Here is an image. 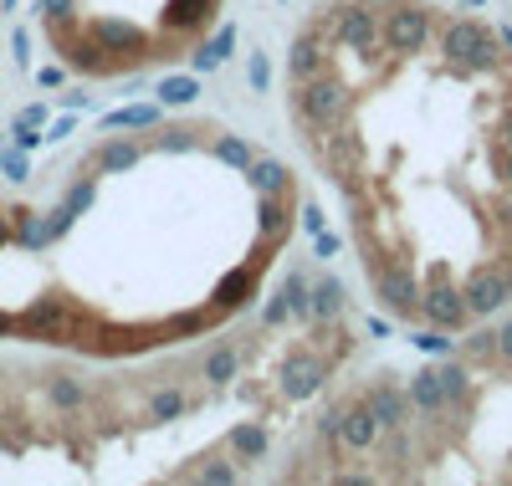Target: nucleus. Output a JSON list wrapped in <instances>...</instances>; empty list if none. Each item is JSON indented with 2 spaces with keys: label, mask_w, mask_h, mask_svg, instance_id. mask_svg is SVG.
<instances>
[{
  "label": "nucleus",
  "mask_w": 512,
  "mask_h": 486,
  "mask_svg": "<svg viewBox=\"0 0 512 486\" xmlns=\"http://www.w3.org/2000/svg\"><path fill=\"white\" fill-rule=\"evenodd\" d=\"M354 108V87L344 82V72L328 67L308 82H292V123L303 128V139L323 134V128H338Z\"/></svg>",
  "instance_id": "obj_1"
},
{
  "label": "nucleus",
  "mask_w": 512,
  "mask_h": 486,
  "mask_svg": "<svg viewBox=\"0 0 512 486\" xmlns=\"http://www.w3.org/2000/svg\"><path fill=\"white\" fill-rule=\"evenodd\" d=\"M441 52L461 67V72H502V62H512L502 52V36L492 26H482L477 16H451L441 26Z\"/></svg>",
  "instance_id": "obj_2"
},
{
  "label": "nucleus",
  "mask_w": 512,
  "mask_h": 486,
  "mask_svg": "<svg viewBox=\"0 0 512 486\" xmlns=\"http://www.w3.org/2000/svg\"><path fill=\"white\" fill-rule=\"evenodd\" d=\"M384 52L395 57H415L425 52V41H431V11L415 6V0H395L390 11H384Z\"/></svg>",
  "instance_id": "obj_3"
},
{
  "label": "nucleus",
  "mask_w": 512,
  "mask_h": 486,
  "mask_svg": "<svg viewBox=\"0 0 512 486\" xmlns=\"http://www.w3.org/2000/svg\"><path fill=\"white\" fill-rule=\"evenodd\" d=\"M461 292H466V307H472V318H492L497 307L512 297V267H507L502 256H492V261H477V267L466 272Z\"/></svg>",
  "instance_id": "obj_4"
},
{
  "label": "nucleus",
  "mask_w": 512,
  "mask_h": 486,
  "mask_svg": "<svg viewBox=\"0 0 512 486\" xmlns=\"http://www.w3.org/2000/svg\"><path fill=\"white\" fill-rule=\"evenodd\" d=\"M420 318L431 323V328H441V333H461L466 323H472V307H466V292L461 287L436 282V287L420 292Z\"/></svg>",
  "instance_id": "obj_5"
},
{
  "label": "nucleus",
  "mask_w": 512,
  "mask_h": 486,
  "mask_svg": "<svg viewBox=\"0 0 512 486\" xmlns=\"http://www.w3.org/2000/svg\"><path fill=\"white\" fill-rule=\"evenodd\" d=\"M379 435H384V425H379V415H374V405H369V394L349 400V405H344V435H338V446H344L349 456H364V451L379 446Z\"/></svg>",
  "instance_id": "obj_6"
},
{
  "label": "nucleus",
  "mask_w": 512,
  "mask_h": 486,
  "mask_svg": "<svg viewBox=\"0 0 512 486\" xmlns=\"http://www.w3.org/2000/svg\"><path fill=\"white\" fill-rule=\"evenodd\" d=\"M328 57H333V52L303 26V31H297V41H292V52H287V77H292V82H308V77L328 72Z\"/></svg>",
  "instance_id": "obj_7"
},
{
  "label": "nucleus",
  "mask_w": 512,
  "mask_h": 486,
  "mask_svg": "<svg viewBox=\"0 0 512 486\" xmlns=\"http://www.w3.org/2000/svg\"><path fill=\"white\" fill-rule=\"evenodd\" d=\"M256 231L272 246H282L292 236V190L287 195H256Z\"/></svg>",
  "instance_id": "obj_8"
},
{
  "label": "nucleus",
  "mask_w": 512,
  "mask_h": 486,
  "mask_svg": "<svg viewBox=\"0 0 512 486\" xmlns=\"http://www.w3.org/2000/svg\"><path fill=\"white\" fill-rule=\"evenodd\" d=\"M410 405L425 415V420H436L446 415V389H441V369H420L410 379Z\"/></svg>",
  "instance_id": "obj_9"
},
{
  "label": "nucleus",
  "mask_w": 512,
  "mask_h": 486,
  "mask_svg": "<svg viewBox=\"0 0 512 486\" xmlns=\"http://www.w3.org/2000/svg\"><path fill=\"white\" fill-rule=\"evenodd\" d=\"M246 180H251L256 195H287V190H292V174H287V164H277V159H256V164L246 169Z\"/></svg>",
  "instance_id": "obj_10"
},
{
  "label": "nucleus",
  "mask_w": 512,
  "mask_h": 486,
  "mask_svg": "<svg viewBox=\"0 0 512 486\" xmlns=\"http://www.w3.org/2000/svg\"><path fill=\"white\" fill-rule=\"evenodd\" d=\"M226 451H231L236 461H256V456L267 451V430H262V425H251V420L231 425V435H226Z\"/></svg>",
  "instance_id": "obj_11"
},
{
  "label": "nucleus",
  "mask_w": 512,
  "mask_h": 486,
  "mask_svg": "<svg viewBox=\"0 0 512 486\" xmlns=\"http://www.w3.org/2000/svg\"><path fill=\"white\" fill-rule=\"evenodd\" d=\"M338 313H344V282L323 277V282L313 287V318H318V323H338Z\"/></svg>",
  "instance_id": "obj_12"
},
{
  "label": "nucleus",
  "mask_w": 512,
  "mask_h": 486,
  "mask_svg": "<svg viewBox=\"0 0 512 486\" xmlns=\"http://www.w3.org/2000/svg\"><path fill=\"white\" fill-rule=\"evenodd\" d=\"M236 369H241V348H236V343H221V348L205 353V379H210V384H231Z\"/></svg>",
  "instance_id": "obj_13"
},
{
  "label": "nucleus",
  "mask_w": 512,
  "mask_h": 486,
  "mask_svg": "<svg viewBox=\"0 0 512 486\" xmlns=\"http://www.w3.org/2000/svg\"><path fill=\"white\" fill-rule=\"evenodd\" d=\"M139 154H144L139 144H128V139H113V144H103V149H98V154H93L88 164H93V169H113V174H118V169H134V164H139Z\"/></svg>",
  "instance_id": "obj_14"
},
{
  "label": "nucleus",
  "mask_w": 512,
  "mask_h": 486,
  "mask_svg": "<svg viewBox=\"0 0 512 486\" xmlns=\"http://www.w3.org/2000/svg\"><path fill=\"white\" fill-rule=\"evenodd\" d=\"M47 394H52V405H62V410H77L82 400H88L82 379H72V374H52V379H47Z\"/></svg>",
  "instance_id": "obj_15"
},
{
  "label": "nucleus",
  "mask_w": 512,
  "mask_h": 486,
  "mask_svg": "<svg viewBox=\"0 0 512 486\" xmlns=\"http://www.w3.org/2000/svg\"><path fill=\"white\" fill-rule=\"evenodd\" d=\"M216 159H226V164H236V169H251V164H256L251 144H246L241 134H221V128H216Z\"/></svg>",
  "instance_id": "obj_16"
},
{
  "label": "nucleus",
  "mask_w": 512,
  "mask_h": 486,
  "mask_svg": "<svg viewBox=\"0 0 512 486\" xmlns=\"http://www.w3.org/2000/svg\"><path fill=\"white\" fill-rule=\"evenodd\" d=\"M149 410H154V420H175V415L190 410V400H185L180 389H154L149 394Z\"/></svg>",
  "instance_id": "obj_17"
},
{
  "label": "nucleus",
  "mask_w": 512,
  "mask_h": 486,
  "mask_svg": "<svg viewBox=\"0 0 512 486\" xmlns=\"http://www.w3.org/2000/svg\"><path fill=\"white\" fill-rule=\"evenodd\" d=\"M159 118V108H118V113H108L103 123L108 128H144V123H154Z\"/></svg>",
  "instance_id": "obj_18"
},
{
  "label": "nucleus",
  "mask_w": 512,
  "mask_h": 486,
  "mask_svg": "<svg viewBox=\"0 0 512 486\" xmlns=\"http://www.w3.org/2000/svg\"><path fill=\"white\" fill-rule=\"evenodd\" d=\"M195 93H200L195 77H169V82L159 87V103H190Z\"/></svg>",
  "instance_id": "obj_19"
},
{
  "label": "nucleus",
  "mask_w": 512,
  "mask_h": 486,
  "mask_svg": "<svg viewBox=\"0 0 512 486\" xmlns=\"http://www.w3.org/2000/svg\"><path fill=\"white\" fill-rule=\"evenodd\" d=\"M0 169H6L11 180H26V159H21L16 149H0Z\"/></svg>",
  "instance_id": "obj_20"
},
{
  "label": "nucleus",
  "mask_w": 512,
  "mask_h": 486,
  "mask_svg": "<svg viewBox=\"0 0 512 486\" xmlns=\"http://www.w3.org/2000/svg\"><path fill=\"white\" fill-rule=\"evenodd\" d=\"M72 6H77V0H41L47 21H72Z\"/></svg>",
  "instance_id": "obj_21"
},
{
  "label": "nucleus",
  "mask_w": 512,
  "mask_h": 486,
  "mask_svg": "<svg viewBox=\"0 0 512 486\" xmlns=\"http://www.w3.org/2000/svg\"><path fill=\"white\" fill-rule=\"evenodd\" d=\"M492 338H497V359H502V364H512V318H507Z\"/></svg>",
  "instance_id": "obj_22"
},
{
  "label": "nucleus",
  "mask_w": 512,
  "mask_h": 486,
  "mask_svg": "<svg viewBox=\"0 0 512 486\" xmlns=\"http://www.w3.org/2000/svg\"><path fill=\"white\" fill-rule=\"evenodd\" d=\"M251 82L267 87V62H262V52H256V62H251Z\"/></svg>",
  "instance_id": "obj_23"
},
{
  "label": "nucleus",
  "mask_w": 512,
  "mask_h": 486,
  "mask_svg": "<svg viewBox=\"0 0 512 486\" xmlns=\"http://www.w3.org/2000/svg\"><path fill=\"white\" fill-rule=\"evenodd\" d=\"M502 144L512 149V98H507V108H502Z\"/></svg>",
  "instance_id": "obj_24"
},
{
  "label": "nucleus",
  "mask_w": 512,
  "mask_h": 486,
  "mask_svg": "<svg viewBox=\"0 0 512 486\" xmlns=\"http://www.w3.org/2000/svg\"><path fill=\"white\" fill-rule=\"evenodd\" d=\"M497 164H502V180L512 185V149H507V144H502V154H497Z\"/></svg>",
  "instance_id": "obj_25"
},
{
  "label": "nucleus",
  "mask_w": 512,
  "mask_h": 486,
  "mask_svg": "<svg viewBox=\"0 0 512 486\" xmlns=\"http://www.w3.org/2000/svg\"><path fill=\"white\" fill-rule=\"evenodd\" d=\"M41 118H47V108H41V103H36V108H26V113H21V123H31V128H36V123H41Z\"/></svg>",
  "instance_id": "obj_26"
},
{
  "label": "nucleus",
  "mask_w": 512,
  "mask_h": 486,
  "mask_svg": "<svg viewBox=\"0 0 512 486\" xmlns=\"http://www.w3.org/2000/svg\"><path fill=\"white\" fill-rule=\"evenodd\" d=\"M338 251V236H318V256H333Z\"/></svg>",
  "instance_id": "obj_27"
},
{
  "label": "nucleus",
  "mask_w": 512,
  "mask_h": 486,
  "mask_svg": "<svg viewBox=\"0 0 512 486\" xmlns=\"http://www.w3.org/2000/svg\"><path fill=\"white\" fill-rule=\"evenodd\" d=\"M369 6H374V0H369Z\"/></svg>",
  "instance_id": "obj_28"
}]
</instances>
